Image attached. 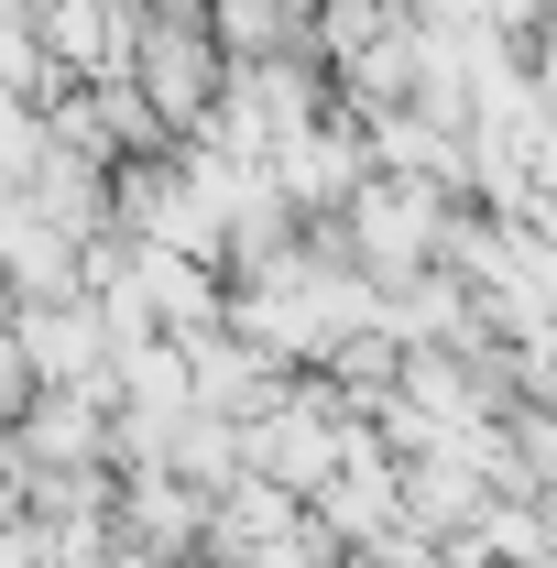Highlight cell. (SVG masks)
<instances>
[{"mask_svg":"<svg viewBox=\"0 0 557 568\" xmlns=\"http://www.w3.org/2000/svg\"><path fill=\"white\" fill-rule=\"evenodd\" d=\"M33 394H44V372H33V351H22L11 328H0V426H22V405H33Z\"/></svg>","mask_w":557,"mask_h":568,"instance_id":"4","label":"cell"},{"mask_svg":"<svg viewBox=\"0 0 557 568\" xmlns=\"http://www.w3.org/2000/svg\"><path fill=\"white\" fill-rule=\"evenodd\" d=\"M110 525L132 536V547H153V558H209V493L186 481V470H164V459H132L121 470V493H110Z\"/></svg>","mask_w":557,"mask_h":568,"instance_id":"3","label":"cell"},{"mask_svg":"<svg viewBox=\"0 0 557 568\" xmlns=\"http://www.w3.org/2000/svg\"><path fill=\"white\" fill-rule=\"evenodd\" d=\"M448 209H459V186H426V175H361L340 209V241H350V263L372 284H405V274H426L437 252H448Z\"/></svg>","mask_w":557,"mask_h":568,"instance_id":"1","label":"cell"},{"mask_svg":"<svg viewBox=\"0 0 557 568\" xmlns=\"http://www.w3.org/2000/svg\"><path fill=\"white\" fill-rule=\"evenodd\" d=\"M11 317H22V295H11V274H0V328H11Z\"/></svg>","mask_w":557,"mask_h":568,"instance_id":"5","label":"cell"},{"mask_svg":"<svg viewBox=\"0 0 557 568\" xmlns=\"http://www.w3.org/2000/svg\"><path fill=\"white\" fill-rule=\"evenodd\" d=\"M11 339L33 351L44 383H99V394H110V372H121V328L99 317V295H33V306L11 317Z\"/></svg>","mask_w":557,"mask_h":568,"instance_id":"2","label":"cell"},{"mask_svg":"<svg viewBox=\"0 0 557 568\" xmlns=\"http://www.w3.org/2000/svg\"><path fill=\"white\" fill-rule=\"evenodd\" d=\"M437 568H470V558H437Z\"/></svg>","mask_w":557,"mask_h":568,"instance_id":"6","label":"cell"}]
</instances>
